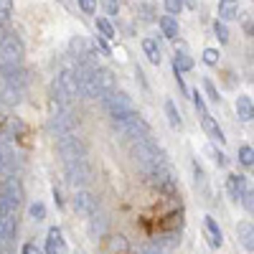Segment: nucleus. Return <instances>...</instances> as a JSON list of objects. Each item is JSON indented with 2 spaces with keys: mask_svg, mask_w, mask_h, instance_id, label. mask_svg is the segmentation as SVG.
Listing matches in <instances>:
<instances>
[{
  "mask_svg": "<svg viewBox=\"0 0 254 254\" xmlns=\"http://www.w3.org/2000/svg\"><path fill=\"white\" fill-rule=\"evenodd\" d=\"M237 115H239L242 122H252L254 120V104H252L249 97H239L237 99Z\"/></svg>",
  "mask_w": 254,
  "mask_h": 254,
  "instance_id": "nucleus-19",
  "label": "nucleus"
},
{
  "mask_svg": "<svg viewBox=\"0 0 254 254\" xmlns=\"http://www.w3.org/2000/svg\"><path fill=\"white\" fill-rule=\"evenodd\" d=\"M203 226H206V237H208V244L214 247V249H219V247H221V242H224V234H221L219 224L214 221V216H206V219H203Z\"/></svg>",
  "mask_w": 254,
  "mask_h": 254,
  "instance_id": "nucleus-15",
  "label": "nucleus"
},
{
  "mask_svg": "<svg viewBox=\"0 0 254 254\" xmlns=\"http://www.w3.org/2000/svg\"><path fill=\"white\" fill-rule=\"evenodd\" d=\"M237 237H239V244L249 252H254V226L249 221H242L237 226Z\"/></svg>",
  "mask_w": 254,
  "mask_h": 254,
  "instance_id": "nucleus-16",
  "label": "nucleus"
},
{
  "mask_svg": "<svg viewBox=\"0 0 254 254\" xmlns=\"http://www.w3.org/2000/svg\"><path fill=\"white\" fill-rule=\"evenodd\" d=\"M74 211L81 219H92L97 214V198L89 193V190H79L74 198Z\"/></svg>",
  "mask_w": 254,
  "mask_h": 254,
  "instance_id": "nucleus-8",
  "label": "nucleus"
},
{
  "mask_svg": "<svg viewBox=\"0 0 254 254\" xmlns=\"http://www.w3.org/2000/svg\"><path fill=\"white\" fill-rule=\"evenodd\" d=\"M239 163L242 165H254V150H252V147L249 145H244V147H239Z\"/></svg>",
  "mask_w": 254,
  "mask_h": 254,
  "instance_id": "nucleus-29",
  "label": "nucleus"
},
{
  "mask_svg": "<svg viewBox=\"0 0 254 254\" xmlns=\"http://www.w3.org/2000/svg\"><path fill=\"white\" fill-rule=\"evenodd\" d=\"M219 15H221V20H234L237 18L234 0H221V3H219Z\"/></svg>",
  "mask_w": 254,
  "mask_h": 254,
  "instance_id": "nucleus-25",
  "label": "nucleus"
},
{
  "mask_svg": "<svg viewBox=\"0 0 254 254\" xmlns=\"http://www.w3.org/2000/svg\"><path fill=\"white\" fill-rule=\"evenodd\" d=\"M28 216H31L33 221H44V219H46V206L38 203V201L31 203V206H28Z\"/></svg>",
  "mask_w": 254,
  "mask_h": 254,
  "instance_id": "nucleus-28",
  "label": "nucleus"
},
{
  "mask_svg": "<svg viewBox=\"0 0 254 254\" xmlns=\"http://www.w3.org/2000/svg\"><path fill=\"white\" fill-rule=\"evenodd\" d=\"M203 61L208 64V66H216V64H219V51L216 49H206L203 51Z\"/></svg>",
  "mask_w": 254,
  "mask_h": 254,
  "instance_id": "nucleus-33",
  "label": "nucleus"
},
{
  "mask_svg": "<svg viewBox=\"0 0 254 254\" xmlns=\"http://www.w3.org/2000/svg\"><path fill=\"white\" fill-rule=\"evenodd\" d=\"M193 3H196V0H183V5H190V8H193Z\"/></svg>",
  "mask_w": 254,
  "mask_h": 254,
  "instance_id": "nucleus-48",
  "label": "nucleus"
},
{
  "mask_svg": "<svg viewBox=\"0 0 254 254\" xmlns=\"http://www.w3.org/2000/svg\"><path fill=\"white\" fill-rule=\"evenodd\" d=\"M0 26H5V18L3 15H0Z\"/></svg>",
  "mask_w": 254,
  "mask_h": 254,
  "instance_id": "nucleus-49",
  "label": "nucleus"
},
{
  "mask_svg": "<svg viewBox=\"0 0 254 254\" xmlns=\"http://www.w3.org/2000/svg\"><path fill=\"white\" fill-rule=\"evenodd\" d=\"M10 13H13V0H0V15L8 20Z\"/></svg>",
  "mask_w": 254,
  "mask_h": 254,
  "instance_id": "nucleus-37",
  "label": "nucleus"
},
{
  "mask_svg": "<svg viewBox=\"0 0 254 254\" xmlns=\"http://www.w3.org/2000/svg\"><path fill=\"white\" fill-rule=\"evenodd\" d=\"M193 107H196V112L203 117V115H208V110H206V102H203V97L198 94V92H193Z\"/></svg>",
  "mask_w": 254,
  "mask_h": 254,
  "instance_id": "nucleus-34",
  "label": "nucleus"
},
{
  "mask_svg": "<svg viewBox=\"0 0 254 254\" xmlns=\"http://www.w3.org/2000/svg\"><path fill=\"white\" fill-rule=\"evenodd\" d=\"M97 31H99V36L102 38H115V26L110 23V20L107 18H97Z\"/></svg>",
  "mask_w": 254,
  "mask_h": 254,
  "instance_id": "nucleus-27",
  "label": "nucleus"
},
{
  "mask_svg": "<svg viewBox=\"0 0 254 254\" xmlns=\"http://www.w3.org/2000/svg\"><path fill=\"white\" fill-rule=\"evenodd\" d=\"M56 150H59V155L64 158V163L79 160V158H87V145H84L81 137H76L74 132L59 135V140H56Z\"/></svg>",
  "mask_w": 254,
  "mask_h": 254,
  "instance_id": "nucleus-3",
  "label": "nucleus"
},
{
  "mask_svg": "<svg viewBox=\"0 0 254 254\" xmlns=\"http://www.w3.org/2000/svg\"><path fill=\"white\" fill-rule=\"evenodd\" d=\"M112 125H115L117 137L125 140V142H137V140L150 137V125H147L135 110L127 112V115H122V117H117Z\"/></svg>",
  "mask_w": 254,
  "mask_h": 254,
  "instance_id": "nucleus-1",
  "label": "nucleus"
},
{
  "mask_svg": "<svg viewBox=\"0 0 254 254\" xmlns=\"http://www.w3.org/2000/svg\"><path fill=\"white\" fill-rule=\"evenodd\" d=\"M160 31H163L165 38L176 41V38H178V20H176L173 15H163V18H160Z\"/></svg>",
  "mask_w": 254,
  "mask_h": 254,
  "instance_id": "nucleus-20",
  "label": "nucleus"
},
{
  "mask_svg": "<svg viewBox=\"0 0 254 254\" xmlns=\"http://www.w3.org/2000/svg\"><path fill=\"white\" fill-rule=\"evenodd\" d=\"M94 76H97V84H99V92H102V97L117 89V87H115V76H112V71H110V69L97 66V69H94Z\"/></svg>",
  "mask_w": 254,
  "mask_h": 254,
  "instance_id": "nucleus-14",
  "label": "nucleus"
},
{
  "mask_svg": "<svg viewBox=\"0 0 254 254\" xmlns=\"http://www.w3.org/2000/svg\"><path fill=\"white\" fill-rule=\"evenodd\" d=\"M56 81L61 84L64 92H66L71 99L81 97V92H79V81H76V74H74V66H71V69H64V71L56 76Z\"/></svg>",
  "mask_w": 254,
  "mask_h": 254,
  "instance_id": "nucleus-11",
  "label": "nucleus"
},
{
  "mask_svg": "<svg viewBox=\"0 0 254 254\" xmlns=\"http://www.w3.org/2000/svg\"><path fill=\"white\" fill-rule=\"evenodd\" d=\"M193 176H196V183H203L206 178H203V168L198 165V163H193Z\"/></svg>",
  "mask_w": 254,
  "mask_h": 254,
  "instance_id": "nucleus-42",
  "label": "nucleus"
},
{
  "mask_svg": "<svg viewBox=\"0 0 254 254\" xmlns=\"http://www.w3.org/2000/svg\"><path fill=\"white\" fill-rule=\"evenodd\" d=\"M181 239H178V234H168V237H163V242H158V244H165V247H176Z\"/></svg>",
  "mask_w": 254,
  "mask_h": 254,
  "instance_id": "nucleus-40",
  "label": "nucleus"
},
{
  "mask_svg": "<svg viewBox=\"0 0 254 254\" xmlns=\"http://www.w3.org/2000/svg\"><path fill=\"white\" fill-rule=\"evenodd\" d=\"M104 254H130V242L122 234H110L104 239Z\"/></svg>",
  "mask_w": 254,
  "mask_h": 254,
  "instance_id": "nucleus-12",
  "label": "nucleus"
},
{
  "mask_svg": "<svg viewBox=\"0 0 254 254\" xmlns=\"http://www.w3.org/2000/svg\"><path fill=\"white\" fill-rule=\"evenodd\" d=\"M71 127H74V120L69 117V112L66 110H61V112H54L51 115V120H49V132L51 135H66V132H71Z\"/></svg>",
  "mask_w": 254,
  "mask_h": 254,
  "instance_id": "nucleus-9",
  "label": "nucleus"
},
{
  "mask_svg": "<svg viewBox=\"0 0 254 254\" xmlns=\"http://www.w3.org/2000/svg\"><path fill=\"white\" fill-rule=\"evenodd\" d=\"M130 155H132V160L142 168V173H150L155 165L163 163V153H160V147L153 142V137L130 142Z\"/></svg>",
  "mask_w": 254,
  "mask_h": 254,
  "instance_id": "nucleus-2",
  "label": "nucleus"
},
{
  "mask_svg": "<svg viewBox=\"0 0 254 254\" xmlns=\"http://www.w3.org/2000/svg\"><path fill=\"white\" fill-rule=\"evenodd\" d=\"M165 115H168V122H171V127H178L183 125V120H181V112L176 110V104L173 102H165Z\"/></svg>",
  "mask_w": 254,
  "mask_h": 254,
  "instance_id": "nucleus-26",
  "label": "nucleus"
},
{
  "mask_svg": "<svg viewBox=\"0 0 254 254\" xmlns=\"http://www.w3.org/2000/svg\"><path fill=\"white\" fill-rule=\"evenodd\" d=\"M140 254H163V249L155 244V247H145V249H140Z\"/></svg>",
  "mask_w": 254,
  "mask_h": 254,
  "instance_id": "nucleus-43",
  "label": "nucleus"
},
{
  "mask_svg": "<svg viewBox=\"0 0 254 254\" xmlns=\"http://www.w3.org/2000/svg\"><path fill=\"white\" fill-rule=\"evenodd\" d=\"M226 190L231 193V198H242L244 196V190H247V178L244 176H229L226 178Z\"/></svg>",
  "mask_w": 254,
  "mask_h": 254,
  "instance_id": "nucleus-18",
  "label": "nucleus"
},
{
  "mask_svg": "<svg viewBox=\"0 0 254 254\" xmlns=\"http://www.w3.org/2000/svg\"><path fill=\"white\" fill-rule=\"evenodd\" d=\"M66 244H64V234L59 226H51L49 229V239H46V254H64Z\"/></svg>",
  "mask_w": 254,
  "mask_h": 254,
  "instance_id": "nucleus-13",
  "label": "nucleus"
},
{
  "mask_svg": "<svg viewBox=\"0 0 254 254\" xmlns=\"http://www.w3.org/2000/svg\"><path fill=\"white\" fill-rule=\"evenodd\" d=\"M203 89H206V94L214 99V102H221V97H219V89L214 87V84H211L208 79H203Z\"/></svg>",
  "mask_w": 254,
  "mask_h": 254,
  "instance_id": "nucleus-35",
  "label": "nucleus"
},
{
  "mask_svg": "<svg viewBox=\"0 0 254 254\" xmlns=\"http://www.w3.org/2000/svg\"><path fill=\"white\" fill-rule=\"evenodd\" d=\"M94 44H97V49L104 54V56H110L112 51H110V46H107V38H102V36H97V41H94Z\"/></svg>",
  "mask_w": 254,
  "mask_h": 254,
  "instance_id": "nucleus-39",
  "label": "nucleus"
},
{
  "mask_svg": "<svg viewBox=\"0 0 254 254\" xmlns=\"http://www.w3.org/2000/svg\"><path fill=\"white\" fill-rule=\"evenodd\" d=\"M176 81H178V89H181L183 94H188V89H186V84H183V76H181V71H176Z\"/></svg>",
  "mask_w": 254,
  "mask_h": 254,
  "instance_id": "nucleus-45",
  "label": "nucleus"
},
{
  "mask_svg": "<svg viewBox=\"0 0 254 254\" xmlns=\"http://www.w3.org/2000/svg\"><path fill=\"white\" fill-rule=\"evenodd\" d=\"M79 8L87 15H92V13H97V0H79Z\"/></svg>",
  "mask_w": 254,
  "mask_h": 254,
  "instance_id": "nucleus-36",
  "label": "nucleus"
},
{
  "mask_svg": "<svg viewBox=\"0 0 254 254\" xmlns=\"http://www.w3.org/2000/svg\"><path fill=\"white\" fill-rule=\"evenodd\" d=\"M104 99V107H107V112L112 115V120H117V117H122V115H127V112H132V104H130V99H127V94H122V92H110V94H104L102 97Z\"/></svg>",
  "mask_w": 254,
  "mask_h": 254,
  "instance_id": "nucleus-7",
  "label": "nucleus"
},
{
  "mask_svg": "<svg viewBox=\"0 0 254 254\" xmlns=\"http://www.w3.org/2000/svg\"><path fill=\"white\" fill-rule=\"evenodd\" d=\"M214 33H216V38L221 41V44H229V28H226L224 20H216L214 23Z\"/></svg>",
  "mask_w": 254,
  "mask_h": 254,
  "instance_id": "nucleus-30",
  "label": "nucleus"
},
{
  "mask_svg": "<svg viewBox=\"0 0 254 254\" xmlns=\"http://www.w3.org/2000/svg\"><path fill=\"white\" fill-rule=\"evenodd\" d=\"M20 155L15 153V147L8 142V140H3L0 142V173L3 176H18L20 173Z\"/></svg>",
  "mask_w": 254,
  "mask_h": 254,
  "instance_id": "nucleus-5",
  "label": "nucleus"
},
{
  "mask_svg": "<svg viewBox=\"0 0 254 254\" xmlns=\"http://www.w3.org/2000/svg\"><path fill=\"white\" fill-rule=\"evenodd\" d=\"M23 94H26V89H20V87H15V84L0 79V102H3V104L15 107V104L23 102Z\"/></svg>",
  "mask_w": 254,
  "mask_h": 254,
  "instance_id": "nucleus-10",
  "label": "nucleus"
},
{
  "mask_svg": "<svg viewBox=\"0 0 254 254\" xmlns=\"http://www.w3.org/2000/svg\"><path fill=\"white\" fill-rule=\"evenodd\" d=\"M145 176H147V181H150V186L158 188L160 193H165V196H176V193H178V183H176V178H173V173H171V168H168L165 163L155 165L153 171L145 173Z\"/></svg>",
  "mask_w": 254,
  "mask_h": 254,
  "instance_id": "nucleus-4",
  "label": "nucleus"
},
{
  "mask_svg": "<svg viewBox=\"0 0 254 254\" xmlns=\"http://www.w3.org/2000/svg\"><path fill=\"white\" fill-rule=\"evenodd\" d=\"M155 15H158V10H155L153 3H137V18H140V20H145V23H153Z\"/></svg>",
  "mask_w": 254,
  "mask_h": 254,
  "instance_id": "nucleus-24",
  "label": "nucleus"
},
{
  "mask_svg": "<svg viewBox=\"0 0 254 254\" xmlns=\"http://www.w3.org/2000/svg\"><path fill=\"white\" fill-rule=\"evenodd\" d=\"M142 51H145L147 61L158 66V64H160V49H158V44H155L153 38H145V41H142Z\"/></svg>",
  "mask_w": 254,
  "mask_h": 254,
  "instance_id": "nucleus-21",
  "label": "nucleus"
},
{
  "mask_svg": "<svg viewBox=\"0 0 254 254\" xmlns=\"http://www.w3.org/2000/svg\"><path fill=\"white\" fill-rule=\"evenodd\" d=\"M3 127H5V132L13 135V137H18V135L26 132V125L20 122L18 117H3Z\"/></svg>",
  "mask_w": 254,
  "mask_h": 254,
  "instance_id": "nucleus-22",
  "label": "nucleus"
},
{
  "mask_svg": "<svg viewBox=\"0 0 254 254\" xmlns=\"http://www.w3.org/2000/svg\"><path fill=\"white\" fill-rule=\"evenodd\" d=\"M214 160H216V165H219V168H224V165H226V155H224V153H216V150H214Z\"/></svg>",
  "mask_w": 254,
  "mask_h": 254,
  "instance_id": "nucleus-44",
  "label": "nucleus"
},
{
  "mask_svg": "<svg viewBox=\"0 0 254 254\" xmlns=\"http://www.w3.org/2000/svg\"><path fill=\"white\" fill-rule=\"evenodd\" d=\"M201 125H203V130H206V135L214 140V142H224L226 137H224V132H221V127L216 125V120L211 117V115H203L201 117Z\"/></svg>",
  "mask_w": 254,
  "mask_h": 254,
  "instance_id": "nucleus-17",
  "label": "nucleus"
},
{
  "mask_svg": "<svg viewBox=\"0 0 254 254\" xmlns=\"http://www.w3.org/2000/svg\"><path fill=\"white\" fill-rule=\"evenodd\" d=\"M104 10H107L110 15H117L120 13V3L117 0H104Z\"/></svg>",
  "mask_w": 254,
  "mask_h": 254,
  "instance_id": "nucleus-38",
  "label": "nucleus"
},
{
  "mask_svg": "<svg viewBox=\"0 0 254 254\" xmlns=\"http://www.w3.org/2000/svg\"><path fill=\"white\" fill-rule=\"evenodd\" d=\"M242 203H244V208L249 211V214H254V190H244V196H242Z\"/></svg>",
  "mask_w": 254,
  "mask_h": 254,
  "instance_id": "nucleus-32",
  "label": "nucleus"
},
{
  "mask_svg": "<svg viewBox=\"0 0 254 254\" xmlns=\"http://www.w3.org/2000/svg\"><path fill=\"white\" fill-rule=\"evenodd\" d=\"M54 198H56V206H64V198H61V190L54 188Z\"/></svg>",
  "mask_w": 254,
  "mask_h": 254,
  "instance_id": "nucleus-46",
  "label": "nucleus"
},
{
  "mask_svg": "<svg viewBox=\"0 0 254 254\" xmlns=\"http://www.w3.org/2000/svg\"><path fill=\"white\" fill-rule=\"evenodd\" d=\"M165 10L171 15H178L183 10V0H165Z\"/></svg>",
  "mask_w": 254,
  "mask_h": 254,
  "instance_id": "nucleus-31",
  "label": "nucleus"
},
{
  "mask_svg": "<svg viewBox=\"0 0 254 254\" xmlns=\"http://www.w3.org/2000/svg\"><path fill=\"white\" fill-rule=\"evenodd\" d=\"M193 69V59H190L186 51H181V54H176V59H173V71H190Z\"/></svg>",
  "mask_w": 254,
  "mask_h": 254,
  "instance_id": "nucleus-23",
  "label": "nucleus"
},
{
  "mask_svg": "<svg viewBox=\"0 0 254 254\" xmlns=\"http://www.w3.org/2000/svg\"><path fill=\"white\" fill-rule=\"evenodd\" d=\"M20 254H41V252H38V247H36L33 242H26L23 249H20Z\"/></svg>",
  "mask_w": 254,
  "mask_h": 254,
  "instance_id": "nucleus-41",
  "label": "nucleus"
},
{
  "mask_svg": "<svg viewBox=\"0 0 254 254\" xmlns=\"http://www.w3.org/2000/svg\"><path fill=\"white\" fill-rule=\"evenodd\" d=\"M247 31H249V36L254 38V23H249V26H247Z\"/></svg>",
  "mask_w": 254,
  "mask_h": 254,
  "instance_id": "nucleus-47",
  "label": "nucleus"
},
{
  "mask_svg": "<svg viewBox=\"0 0 254 254\" xmlns=\"http://www.w3.org/2000/svg\"><path fill=\"white\" fill-rule=\"evenodd\" d=\"M66 181L74 186V188H81V186H87L92 181V168L89 163L79 158V160H69L66 163Z\"/></svg>",
  "mask_w": 254,
  "mask_h": 254,
  "instance_id": "nucleus-6",
  "label": "nucleus"
}]
</instances>
